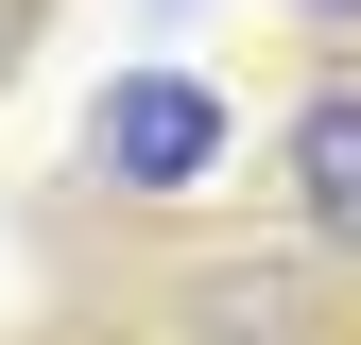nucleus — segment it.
Instances as JSON below:
<instances>
[{"instance_id":"f03ea898","label":"nucleus","mask_w":361,"mask_h":345,"mask_svg":"<svg viewBox=\"0 0 361 345\" xmlns=\"http://www.w3.org/2000/svg\"><path fill=\"white\" fill-rule=\"evenodd\" d=\"M276 156H293V207H310V225H327L344 259H361V69H344V86H310Z\"/></svg>"},{"instance_id":"20e7f679","label":"nucleus","mask_w":361,"mask_h":345,"mask_svg":"<svg viewBox=\"0 0 361 345\" xmlns=\"http://www.w3.org/2000/svg\"><path fill=\"white\" fill-rule=\"evenodd\" d=\"M0 52H18V0H0Z\"/></svg>"},{"instance_id":"f257e3e1","label":"nucleus","mask_w":361,"mask_h":345,"mask_svg":"<svg viewBox=\"0 0 361 345\" xmlns=\"http://www.w3.org/2000/svg\"><path fill=\"white\" fill-rule=\"evenodd\" d=\"M224 139H241V121H224V86H190V69H121L104 104H86V172H104V190H207Z\"/></svg>"},{"instance_id":"7ed1b4c3","label":"nucleus","mask_w":361,"mask_h":345,"mask_svg":"<svg viewBox=\"0 0 361 345\" xmlns=\"http://www.w3.org/2000/svg\"><path fill=\"white\" fill-rule=\"evenodd\" d=\"M310 18H344V35H361V0H310Z\"/></svg>"}]
</instances>
